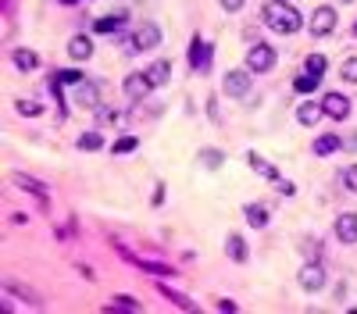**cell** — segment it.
<instances>
[{
    "label": "cell",
    "mask_w": 357,
    "mask_h": 314,
    "mask_svg": "<svg viewBox=\"0 0 357 314\" xmlns=\"http://www.w3.org/2000/svg\"><path fill=\"white\" fill-rule=\"evenodd\" d=\"M318 82H322V75H311V72H304L297 82H293V90H297V93H314V90H318Z\"/></svg>",
    "instance_id": "obj_26"
},
{
    "label": "cell",
    "mask_w": 357,
    "mask_h": 314,
    "mask_svg": "<svg viewBox=\"0 0 357 314\" xmlns=\"http://www.w3.org/2000/svg\"><path fill=\"white\" fill-rule=\"evenodd\" d=\"M340 75H343V82H357V57H347V61H343Z\"/></svg>",
    "instance_id": "obj_31"
},
{
    "label": "cell",
    "mask_w": 357,
    "mask_h": 314,
    "mask_svg": "<svg viewBox=\"0 0 357 314\" xmlns=\"http://www.w3.org/2000/svg\"><path fill=\"white\" fill-rule=\"evenodd\" d=\"M300 250H304V257H307V261H318V257H322V239H318V236H314V239L307 236V239L300 243Z\"/></svg>",
    "instance_id": "obj_29"
},
{
    "label": "cell",
    "mask_w": 357,
    "mask_h": 314,
    "mask_svg": "<svg viewBox=\"0 0 357 314\" xmlns=\"http://www.w3.org/2000/svg\"><path fill=\"white\" fill-rule=\"evenodd\" d=\"M322 108H325V115H329L332 121H343V118H350V97H343V93H325V97H322Z\"/></svg>",
    "instance_id": "obj_10"
},
{
    "label": "cell",
    "mask_w": 357,
    "mask_h": 314,
    "mask_svg": "<svg viewBox=\"0 0 357 314\" xmlns=\"http://www.w3.org/2000/svg\"><path fill=\"white\" fill-rule=\"evenodd\" d=\"M11 179L18 182V190H26V193H39V197H44V182H39V179H29V175H22V172H15Z\"/></svg>",
    "instance_id": "obj_24"
},
{
    "label": "cell",
    "mask_w": 357,
    "mask_h": 314,
    "mask_svg": "<svg viewBox=\"0 0 357 314\" xmlns=\"http://www.w3.org/2000/svg\"><path fill=\"white\" fill-rule=\"evenodd\" d=\"M325 68H329L325 54H307V61H304V72H311V75H325Z\"/></svg>",
    "instance_id": "obj_27"
},
{
    "label": "cell",
    "mask_w": 357,
    "mask_h": 314,
    "mask_svg": "<svg viewBox=\"0 0 357 314\" xmlns=\"http://www.w3.org/2000/svg\"><path fill=\"white\" fill-rule=\"evenodd\" d=\"M222 161H225V154L218 150V146H204V150H200V164H204V168H222Z\"/></svg>",
    "instance_id": "obj_23"
},
{
    "label": "cell",
    "mask_w": 357,
    "mask_h": 314,
    "mask_svg": "<svg viewBox=\"0 0 357 314\" xmlns=\"http://www.w3.org/2000/svg\"><path fill=\"white\" fill-rule=\"evenodd\" d=\"M207 61H211V47H207L204 39L197 36L193 47H190V65H193V72H207Z\"/></svg>",
    "instance_id": "obj_15"
},
{
    "label": "cell",
    "mask_w": 357,
    "mask_h": 314,
    "mask_svg": "<svg viewBox=\"0 0 357 314\" xmlns=\"http://www.w3.org/2000/svg\"><path fill=\"white\" fill-rule=\"evenodd\" d=\"M254 72H250L247 65L243 68H229L225 75H222V93L229 97V100H247L250 97V86H254V79H250Z\"/></svg>",
    "instance_id": "obj_2"
},
{
    "label": "cell",
    "mask_w": 357,
    "mask_h": 314,
    "mask_svg": "<svg viewBox=\"0 0 357 314\" xmlns=\"http://www.w3.org/2000/svg\"><path fill=\"white\" fill-rule=\"evenodd\" d=\"M261 18H264V26H268L271 32H282V36L297 32V29L304 26L300 11L293 8L289 0H268V4L261 8Z\"/></svg>",
    "instance_id": "obj_1"
},
{
    "label": "cell",
    "mask_w": 357,
    "mask_h": 314,
    "mask_svg": "<svg viewBox=\"0 0 357 314\" xmlns=\"http://www.w3.org/2000/svg\"><path fill=\"white\" fill-rule=\"evenodd\" d=\"M218 311H229V314H233V311H236V304H233V300H218Z\"/></svg>",
    "instance_id": "obj_36"
},
{
    "label": "cell",
    "mask_w": 357,
    "mask_h": 314,
    "mask_svg": "<svg viewBox=\"0 0 357 314\" xmlns=\"http://www.w3.org/2000/svg\"><path fill=\"white\" fill-rule=\"evenodd\" d=\"M336 18H340V14H336L332 4H318L311 11V18H307V32L311 36H329L336 29Z\"/></svg>",
    "instance_id": "obj_3"
},
{
    "label": "cell",
    "mask_w": 357,
    "mask_h": 314,
    "mask_svg": "<svg viewBox=\"0 0 357 314\" xmlns=\"http://www.w3.org/2000/svg\"><path fill=\"white\" fill-rule=\"evenodd\" d=\"M75 146H79V150H100V146H104V136L93 129V133H82L79 139H75Z\"/></svg>",
    "instance_id": "obj_25"
},
{
    "label": "cell",
    "mask_w": 357,
    "mask_h": 314,
    "mask_svg": "<svg viewBox=\"0 0 357 314\" xmlns=\"http://www.w3.org/2000/svg\"><path fill=\"white\" fill-rule=\"evenodd\" d=\"M11 65L18 68V72H36L39 68V54L36 50H26V47H18V50H11Z\"/></svg>",
    "instance_id": "obj_13"
},
{
    "label": "cell",
    "mask_w": 357,
    "mask_h": 314,
    "mask_svg": "<svg viewBox=\"0 0 357 314\" xmlns=\"http://www.w3.org/2000/svg\"><path fill=\"white\" fill-rule=\"evenodd\" d=\"M146 75H151V82H154V90H161V86H168V79H172V61L168 57H161V61H154L151 68H146Z\"/></svg>",
    "instance_id": "obj_16"
},
{
    "label": "cell",
    "mask_w": 357,
    "mask_h": 314,
    "mask_svg": "<svg viewBox=\"0 0 357 314\" xmlns=\"http://www.w3.org/2000/svg\"><path fill=\"white\" fill-rule=\"evenodd\" d=\"M297 282H300L304 293H322L325 282H329V275H325V268H322L318 261H307V264L297 271Z\"/></svg>",
    "instance_id": "obj_5"
},
{
    "label": "cell",
    "mask_w": 357,
    "mask_h": 314,
    "mask_svg": "<svg viewBox=\"0 0 357 314\" xmlns=\"http://www.w3.org/2000/svg\"><path fill=\"white\" fill-rule=\"evenodd\" d=\"M68 57H72V61H90V57H93V36L75 32V36L68 39Z\"/></svg>",
    "instance_id": "obj_12"
},
{
    "label": "cell",
    "mask_w": 357,
    "mask_h": 314,
    "mask_svg": "<svg viewBox=\"0 0 357 314\" xmlns=\"http://www.w3.org/2000/svg\"><path fill=\"white\" fill-rule=\"evenodd\" d=\"M343 186L350 193H357V164H347V168H343Z\"/></svg>",
    "instance_id": "obj_32"
},
{
    "label": "cell",
    "mask_w": 357,
    "mask_h": 314,
    "mask_svg": "<svg viewBox=\"0 0 357 314\" xmlns=\"http://www.w3.org/2000/svg\"><path fill=\"white\" fill-rule=\"evenodd\" d=\"M325 118V108H322V100H304L300 108H297V121L304 125V129H314Z\"/></svg>",
    "instance_id": "obj_11"
},
{
    "label": "cell",
    "mask_w": 357,
    "mask_h": 314,
    "mask_svg": "<svg viewBox=\"0 0 357 314\" xmlns=\"http://www.w3.org/2000/svg\"><path fill=\"white\" fill-rule=\"evenodd\" d=\"M332 233L343 246H354L357 243V211H343L340 218L332 222Z\"/></svg>",
    "instance_id": "obj_8"
},
{
    "label": "cell",
    "mask_w": 357,
    "mask_h": 314,
    "mask_svg": "<svg viewBox=\"0 0 357 314\" xmlns=\"http://www.w3.org/2000/svg\"><path fill=\"white\" fill-rule=\"evenodd\" d=\"M218 4H222L229 14H236V11H243V4H247V0H218Z\"/></svg>",
    "instance_id": "obj_35"
},
{
    "label": "cell",
    "mask_w": 357,
    "mask_h": 314,
    "mask_svg": "<svg viewBox=\"0 0 357 314\" xmlns=\"http://www.w3.org/2000/svg\"><path fill=\"white\" fill-rule=\"evenodd\" d=\"M15 111H18V115H29V118H36V115L44 111V108H39L36 100H15Z\"/></svg>",
    "instance_id": "obj_30"
},
{
    "label": "cell",
    "mask_w": 357,
    "mask_h": 314,
    "mask_svg": "<svg viewBox=\"0 0 357 314\" xmlns=\"http://www.w3.org/2000/svg\"><path fill=\"white\" fill-rule=\"evenodd\" d=\"M276 190H279L282 197H293V193H297V186H293L289 179H279V182H276Z\"/></svg>",
    "instance_id": "obj_34"
},
{
    "label": "cell",
    "mask_w": 357,
    "mask_h": 314,
    "mask_svg": "<svg viewBox=\"0 0 357 314\" xmlns=\"http://www.w3.org/2000/svg\"><path fill=\"white\" fill-rule=\"evenodd\" d=\"M340 4H354V0H340Z\"/></svg>",
    "instance_id": "obj_38"
},
{
    "label": "cell",
    "mask_w": 357,
    "mask_h": 314,
    "mask_svg": "<svg viewBox=\"0 0 357 314\" xmlns=\"http://www.w3.org/2000/svg\"><path fill=\"white\" fill-rule=\"evenodd\" d=\"M61 4H75V0H61Z\"/></svg>",
    "instance_id": "obj_37"
},
{
    "label": "cell",
    "mask_w": 357,
    "mask_h": 314,
    "mask_svg": "<svg viewBox=\"0 0 357 314\" xmlns=\"http://www.w3.org/2000/svg\"><path fill=\"white\" fill-rule=\"evenodd\" d=\"M108 311H129V314H139L143 304H139L136 297H129V293H118V297L108 304Z\"/></svg>",
    "instance_id": "obj_22"
},
{
    "label": "cell",
    "mask_w": 357,
    "mask_h": 314,
    "mask_svg": "<svg viewBox=\"0 0 357 314\" xmlns=\"http://www.w3.org/2000/svg\"><path fill=\"white\" fill-rule=\"evenodd\" d=\"M57 79H61V82H72V86H79V82H82V75H79L75 68H65V72H57Z\"/></svg>",
    "instance_id": "obj_33"
},
{
    "label": "cell",
    "mask_w": 357,
    "mask_h": 314,
    "mask_svg": "<svg viewBox=\"0 0 357 314\" xmlns=\"http://www.w3.org/2000/svg\"><path fill=\"white\" fill-rule=\"evenodd\" d=\"M354 36H357V22H354Z\"/></svg>",
    "instance_id": "obj_39"
},
{
    "label": "cell",
    "mask_w": 357,
    "mask_h": 314,
    "mask_svg": "<svg viewBox=\"0 0 357 314\" xmlns=\"http://www.w3.org/2000/svg\"><path fill=\"white\" fill-rule=\"evenodd\" d=\"M343 146V139L336 136V133H325V136H318L314 139V157H329V154H336Z\"/></svg>",
    "instance_id": "obj_18"
},
{
    "label": "cell",
    "mask_w": 357,
    "mask_h": 314,
    "mask_svg": "<svg viewBox=\"0 0 357 314\" xmlns=\"http://www.w3.org/2000/svg\"><path fill=\"white\" fill-rule=\"evenodd\" d=\"M93 115H97V129H115V125H122V111L108 108V104H100Z\"/></svg>",
    "instance_id": "obj_19"
},
{
    "label": "cell",
    "mask_w": 357,
    "mask_h": 314,
    "mask_svg": "<svg viewBox=\"0 0 357 314\" xmlns=\"http://www.w3.org/2000/svg\"><path fill=\"white\" fill-rule=\"evenodd\" d=\"M247 68L258 72V75L271 72V68H276V50H271L268 43H254V47L247 50Z\"/></svg>",
    "instance_id": "obj_6"
},
{
    "label": "cell",
    "mask_w": 357,
    "mask_h": 314,
    "mask_svg": "<svg viewBox=\"0 0 357 314\" xmlns=\"http://www.w3.org/2000/svg\"><path fill=\"white\" fill-rule=\"evenodd\" d=\"M122 90H125V97L136 104V100H146V97H151L154 82H151V75H146V72H129V75H125V82H122Z\"/></svg>",
    "instance_id": "obj_7"
},
{
    "label": "cell",
    "mask_w": 357,
    "mask_h": 314,
    "mask_svg": "<svg viewBox=\"0 0 357 314\" xmlns=\"http://www.w3.org/2000/svg\"><path fill=\"white\" fill-rule=\"evenodd\" d=\"M225 254L233 257L236 264H243V261H247V243H243V236H240V233H229V236H225Z\"/></svg>",
    "instance_id": "obj_20"
},
{
    "label": "cell",
    "mask_w": 357,
    "mask_h": 314,
    "mask_svg": "<svg viewBox=\"0 0 357 314\" xmlns=\"http://www.w3.org/2000/svg\"><path fill=\"white\" fill-rule=\"evenodd\" d=\"M247 164H250V172H258V175H261V179H268V182H279V179H282V175H279L276 168H271V164H268L258 150H250V154H247Z\"/></svg>",
    "instance_id": "obj_14"
},
{
    "label": "cell",
    "mask_w": 357,
    "mask_h": 314,
    "mask_svg": "<svg viewBox=\"0 0 357 314\" xmlns=\"http://www.w3.org/2000/svg\"><path fill=\"white\" fill-rule=\"evenodd\" d=\"M157 47H161V26L157 22L136 26V32L129 39V50H157Z\"/></svg>",
    "instance_id": "obj_4"
},
{
    "label": "cell",
    "mask_w": 357,
    "mask_h": 314,
    "mask_svg": "<svg viewBox=\"0 0 357 314\" xmlns=\"http://www.w3.org/2000/svg\"><path fill=\"white\" fill-rule=\"evenodd\" d=\"M125 22H129V14H125V11L104 14V18H97V22H93V32H118Z\"/></svg>",
    "instance_id": "obj_17"
},
{
    "label": "cell",
    "mask_w": 357,
    "mask_h": 314,
    "mask_svg": "<svg viewBox=\"0 0 357 314\" xmlns=\"http://www.w3.org/2000/svg\"><path fill=\"white\" fill-rule=\"evenodd\" d=\"M243 215H247V225H250V228H264V225H268V207H264V204H247Z\"/></svg>",
    "instance_id": "obj_21"
},
{
    "label": "cell",
    "mask_w": 357,
    "mask_h": 314,
    "mask_svg": "<svg viewBox=\"0 0 357 314\" xmlns=\"http://www.w3.org/2000/svg\"><path fill=\"white\" fill-rule=\"evenodd\" d=\"M136 146H139V139H136V136H122V139H115V143H111V154H133Z\"/></svg>",
    "instance_id": "obj_28"
},
{
    "label": "cell",
    "mask_w": 357,
    "mask_h": 314,
    "mask_svg": "<svg viewBox=\"0 0 357 314\" xmlns=\"http://www.w3.org/2000/svg\"><path fill=\"white\" fill-rule=\"evenodd\" d=\"M72 100H75L79 111H97V108H100V90H97V82H79L75 93H72Z\"/></svg>",
    "instance_id": "obj_9"
}]
</instances>
